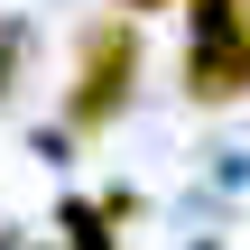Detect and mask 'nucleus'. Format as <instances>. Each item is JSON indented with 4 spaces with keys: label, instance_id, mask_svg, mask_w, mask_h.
Returning a JSON list of instances; mask_svg holds the SVG:
<instances>
[]
</instances>
